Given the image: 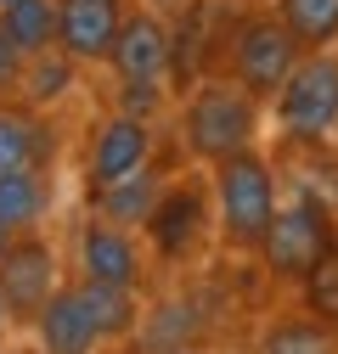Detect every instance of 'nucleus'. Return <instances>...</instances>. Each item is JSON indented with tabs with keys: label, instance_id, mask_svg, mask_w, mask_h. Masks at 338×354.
I'll return each instance as SVG.
<instances>
[{
	"label": "nucleus",
	"instance_id": "nucleus-26",
	"mask_svg": "<svg viewBox=\"0 0 338 354\" xmlns=\"http://www.w3.org/2000/svg\"><path fill=\"white\" fill-rule=\"evenodd\" d=\"M0 354H6V343H0Z\"/></svg>",
	"mask_w": 338,
	"mask_h": 354
},
{
	"label": "nucleus",
	"instance_id": "nucleus-21",
	"mask_svg": "<svg viewBox=\"0 0 338 354\" xmlns=\"http://www.w3.org/2000/svg\"><path fill=\"white\" fill-rule=\"evenodd\" d=\"M17 79H23V51L0 34V102H17Z\"/></svg>",
	"mask_w": 338,
	"mask_h": 354
},
{
	"label": "nucleus",
	"instance_id": "nucleus-12",
	"mask_svg": "<svg viewBox=\"0 0 338 354\" xmlns=\"http://www.w3.org/2000/svg\"><path fill=\"white\" fill-rule=\"evenodd\" d=\"M107 68L118 84H163L169 68H175V39H169L158 12H124V28L107 51Z\"/></svg>",
	"mask_w": 338,
	"mask_h": 354
},
{
	"label": "nucleus",
	"instance_id": "nucleus-8",
	"mask_svg": "<svg viewBox=\"0 0 338 354\" xmlns=\"http://www.w3.org/2000/svg\"><path fill=\"white\" fill-rule=\"evenodd\" d=\"M158 152L152 141V118H136V113H107L96 129H91V141H84V197L124 180V174H136L147 169Z\"/></svg>",
	"mask_w": 338,
	"mask_h": 354
},
{
	"label": "nucleus",
	"instance_id": "nucleus-14",
	"mask_svg": "<svg viewBox=\"0 0 338 354\" xmlns=\"http://www.w3.org/2000/svg\"><path fill=\"white\" fill-rule=\"evenodd\" d=\"M51 203H57L51 169H12V174H0V225H6V231L46 225Z\"/></svg>",
	"mask_w": 338,
	"mask_h": 354
},
{
	"label": "nucleus",
	"instance_id": "nucleus-9",
	"mask_svg": "<svg viewBox=\"0 0 338 354\" xmlns=\"http://www.w3.org/2000/svg\"><path fill=\"white\" fill-rule=\"evenodd\" d=\"M73 276L107 281V287H136V292H141V281H147V253H141V242L124 231V225L91 214V219L73 231Z\"/></svg>",
	"mask_w": 338,
	"mask_h": 354
},
{
	"label": "nucleus",
	"instance_id": "nucleus-16",
	"mask_svg": "<svg viewBox=\"0 0 338 354\" xmlns=\"http://www.w3.org/2000/svg\"><path fill=\"white\" fill-rule=\"evenodd\" d=\"M254 354H338V326L316 321L310 309H293V315H276L260 332Z\"/></svg>",
	"mask_w": 338,
	"mask_h": 354
},
{
	"label": "nucleus",
	"instance_id": "nucleus-1",
	"mask_svg": "<svg viewBox=\"0 0 338 354\" xmlns=\"http://www.w3.org/2000/svg\"><path fill=\"white\" fill-rule=\"evenodd\" d=\"M208 197H215V236L226 253H260L271 219L282 208V174L260 147H242L208 163Z\"/></svg>",
	"mask_w": 338,
	"mask_h": 354
},
{
	"label": "nucleus",
	"instance_id": "nucleus-24",
	"mask_svg": "<svg viewBox=\"0 0 338 354\" xmlns=\"http://www.w3.org/2000/svg\"><path fill=\"white\" fill-rule=\"evenodd\" d=\"M169 354H197V348H169Z\"/></svg>",
	"mask_w": 338,
	"mask_h": 354
},
{
	"label": "nucleus",
	"instance_id": "nucleus-19",
	"mask_svg": "<svg viewBox=\"0 0 338 354\" xmlns=\"http://www.w3.org/2000/svg\"><path fill=\"white\" fill-rule=\"evenodd\" d=\"M271 12L287 23V34L305 51L338 46V0H271Z\"/></svg>",
	"mask_w": 338,
	"mask_h": 354
},
{
	"label": "nucleus",
	"instance_id": "nucleus-3",
	"mask_svg": "<svg viewBox=\"0 0 338 354\" xmlns=\"http://www.w3.org/2000/svg\"><path fill=\"white\" fill-rule=\"evenodd\" d=\"M332 253H338V214L310 186H299L293 197H282V208H276V219H271V231H265V242H260L254 259H260L276 281L299 287Z\"/></svg>",
	"mask_w": 338,
	"mask_h": 354
},
{
	"label": "nucleus",
	"instance_id": "nucleus-17",
	"mask_svg": "<svg viewBox=\"0 0 338 354\" xmlns=\"http://www.w3.org/2000/svg\"><path fill=\"white\" fill-rule=\"evenodd\" d=\"M73 79H79V68L51 46V51H34V57H23V79H17V102L23 107H34V113H46L51 102H62L68 91H73Z\"/></svg>",
	"mask_w": 338,
	"mask_h": 354
},
{
	"label": "nucleus",
	"instance_id": "nucleus-23",
	"mask_svg": "<svg viewBox=\"0 0 338 354\" xmlns=\"http://www.w3.org/2000/svg\"><path fill=\"white\" fill-rule=\"evenodd\" d=\"M12 236H17V231H6V225H0V248H6V242H12Z\"/></svg>",
	"mask_w": 338,
	"mask_h": 354
},
{
	"label": "nucleus",
	"instance_id": "nucleus-13",
	"mask_svg": "<svg viewBox=\"0 0 338 354\" xmlns=\"http://www.w3.org/2000/svg\"><path fill=\"white\" fill-rule=\"evenodd\" d=\"M57 136L51 124L23 102H0V174L12 169H51Z\"/></svg>",
	"mask_w": 338,
	"mask_h": 354
},
{
	"label": "nucleus",
	"instance_id": "nucleus-25",
	"mask_svg": "<svg viewBox=\"0 0 338 354\" xmlns=\"http://www.w3.org/2000/svg\"><path fill=\"white\" fill-rule=\"evenodd\" d=\"M113 354H130V348H113Z\"/></svg>",
	"mask_w": 338,
	"mask_h": 354
},
{
	"label": "nucleus",
	"instance_id": "nucleus-22",
	"mask_svg": "<svg viewBox=\"0 0 338 354\" xmlns=\"http://www.w3.org/2000/svg\"><path fill=\"white\" fill-rule=\"evenodd\" d=\"M6 332H12V315H6V298H0V343H6Z\"/></svg>",
	"mask_w": 338,
	"mask_h": 354
},
{
	"label": "nucleus",
	"instance_id": "nucleus-5",
	"mask_svg": "<svg viewBox=\"0 0 338 354\" xmlns=\"http://www.w3.org/2000/svg\"><path fill=\"white\" fill-rule=\"evenodd\" d=\"M147 248L163 259V264H192L215 248V197H208V169L197 174H181V180H163L147 225H141Z\"/></svg>",
	"mask_w": 338,
	"mask_h": 354
},
{
	"label": "nucleus",
	"instance_id": "nucleus-11",
	"mask_svg": "<svg viewBox=\"0 0 338 354\" xmlns=\"http://www.w3.org/2000/svg\"><path fill=\"white\" fill-rule=\"evenodd\" d=\"M130 0H57V51L73 68H102Z\"/></svg>",
	"mask_w": 338,
	"mask_h": 354
},
{
	"label": "nucleus",
	"instance_id": "nucleus-28",
	"mask_svg": "<svg viewBox=\"0 0 338 354\" xmlns=\"http://www.w3.org/2000/svg\"><path fill=\"white\" fill-rule=\"evenodd\" d=\"M0 6H6V0H0Z\"/></svg>",
	"mask_w": 338,
	"mask_h": 354
},
{
	"label": "nucleus",
	"instance_id": "nucleus-4",
	"mask_svg": "<svg viewBox=\"0 0 338 354\" xmlns=\"http://www.w3.org/2000/svg\"><path fill=\"white\" fill-rule=\"evenodd\" d=\"M265 107H271V124H276L282 141L321 147L332 136V124H338V57H332V46L305 51Z\"/></svg>",
	"mask_w": 338,
	"mask_h": 354
},
{
	"label": "nucleus",
	"instance_id": "nucleus-10",
	"mask_svg": "<svg viewBox=\"0 0 338 354\" xmlns=\"http://www.w3.org/2000/svg\"><path fill=\"white\" fill-rule=\"evenodd\" d=\"M28 332H34V348L39 354H102L107 348V337L96 326V309H91V298H84V281L79 276H68L46 298V309L34 315Z\"/></svg>",
	"mask_w": 338,
	"mask_h": 354
},
{
	"label": "nucleus",
	"instance_id": "nucleus-15",
	"mask_svg": "<svg viewBox=\"0 0 338 354\" xmlns=\"http://www.w3.org/2000/svg\"><path fill=\"white\" fill-rule=\"evenodd\" d=\"M158 192H163V174L147 163V169H136V174H124V180L91 192V214L113 219V225H124V231H141L147 214H152V203H158Z\"/></svg>",
	"mask_w": 338,
	"mask_h": 354
},
{
	"label": "nucleus",
	"instance_id": "nucleus-7",
	"mask_svg": "<svg viewBox=\"0 0 338 354\" xmlns=\"http://www.w3.org/2000/svg\"><path fill=\"white\" fill-rule=\"evenodd\" d=\"M68 281L57 242H46L39 231H17L0 248V298H6L12 326H34V315L46 309V298Z\"/></svg>",
	"mask_w": 338,
	"mask_h": 354
},
{
	"label": "nucleus",
	"instance_id": "nucleus-18",
	"mask_svg": "<svg viewBox=\"0 0 338 354\" xmlns=\"http://www.w3.org/2000/svg\"><path fill=\"white\" fill-rule=\"evenodd\" d=\"M0 34L12 39L23 57L57 46V0H6L0 6Z\"/></svg>",
	"mask_w": 338,
	"mask_h": 354
},
{
	"label": "nucleus",
	"instance_id": "nucleus-2",
	"mask_svg": "<svg viewBox=\"0 0 338 354\" xmlns=\"http://www.w3.org/2000/svg\"><path fill=\"white\" fill-rule=\"evenodd\" d=\"M260 118H265V102L248 96L231 73H203L181 102V147L192 163L208 169L260 141Z\"/></svg>",
	"mask_w": 338,
	"mask_h": 354
},
{
	"label": "nucleus",
	"instance_id": "nucleus-27",
	"mask_svg": "<svg viewBox=\"0 0 338 354\" xmlns=\"http://www.w3.org/2000/svg\"><path fill=\"white\" fill-rule=\"evenodd\" d=\"M332 136H338V124H332Z\"/></svg>",
	"mask_w": 338,
	"mask_h": 354
},
{
	"label": "nucleus",
	"instance_id": "nucleus-20",
	"mask_svg": "<svg viewBox=\"0 0 338 354\" xmlns=\"http://www.w3.org/2000/svg\"><path fill=\"white\" fill-rule=\"evenodd\" d=\"M299 298H305V309H310L316 321L338 326V253H332L327 264H316V270L299 281Z\"/></svg>",
	"mask_w": 338,
	"mask_h": 354
},
{
	"label": "nucleus",
	"instance_id": "nucleus-6",
	"mask_svg": "<svg viewBox=\"0 0 338 354\" xmlns=\"http://www.w3.org/2000/svg\"><path fill=\"white\" fill-rule=\"evenodd\" d=\"M299 57H305V46L287 34V23H282L276 12H254V17H242L237 34H231L226 73L242 84L248 96L271 102V96L282 91V79L293 73V62H299Z\"/></svg>",
	"mask_w": 338,
	"mask_h": 354
}]
</instances>
